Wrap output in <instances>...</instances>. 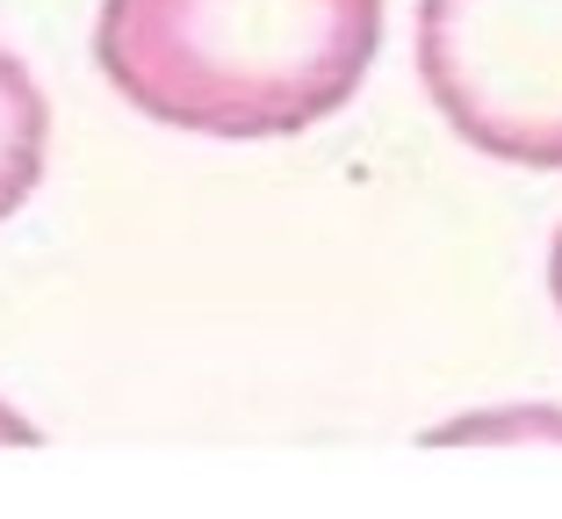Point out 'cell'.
<instances>
[{"label": "cell", "instance_id": "1", "mask_svg": "<svg viewBox=\"0 0 562 519\" xmlns=\"http://www.w3.org/2000/svg\"><path fill=\"white\" fill-rule=\"evenodd\" d=\"M382 0H101L94 66L145 123L296 137L361 94Z\"/></svg>", "mask_w": 562, "mask_h": 519}, {"label": "cell", "instance_id": "2", "mask_svg": "<svg viewBox=\"0 0 562 519\" xmlns=\"http://www.w3.org/2000/svg\"><path fill=\"white\" fill-rule=\"evenodd\" d=\"M412 66L469 151L562 173V0H418Z\"/></svg>", "mask_w": 562, "mask_h": 519}, {"label": "cell", "instance_id": "3", "mask_svg": "<svg viewBox=\"0 0 562 519\" xmlns=\"http://www.w3.org/2000/svg\"><path fill=\"white\" fill-rule=\"evenodd\" d=\"M44 151H50V109L44 87L30 80L15 50L0 44V217H15L22 202L44 181Z\"/></svg>", "mask_w": 562, "mask_h": 519}, {"label": "cell", "instance_id": "4", "mask_svg": "<svg viewBox=\"0 0 562 519\" xmlns=\"http://www.w3.org/2000/svg\"><path fill=\"white\" fill-rule=\"evenodd\" d=\"M426 448H562V404H497L418 433Z\"/></svg>", "mask_w": 562, "mask_h": 519}, {"label": "cell", "instance_id": "5", "mask_svg": "<svg viewBox=\"0 0 562 519\" xmlns=\"http://www.w3.org/2000/svg\"><path fill=\"white\" fill-rule=\"evenodd\" d=\"M548 296H555V318H562V232H555V246H548Z\"/></svg>", "mask_w": 562, "mask_h": 519}]
</instances>
